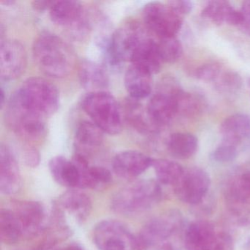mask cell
I'll list each match as a JSON object with an SVG mask.
<instances>
[{"instance_id":"7a4b0ae2","label":"cell","mask_w":250,"mask_h":250,"mask_svg":"<svg viewBox=\"0 0 250 250\" xmlns=\"http://www.w3.org/2000/svg\"><path fill=\"white\" fill-rule=\"evenodd\" d=\"M162 196V188L158 181L141 180L115 193L111 200V208L125 216L137 215L156 206Z\"/></svg>"},{"instance_id":"603a6c76","label":"cell","mask_w":250,"mask_h":250,"mask_svg":"<svg viewBox=\"0 0 250 250\" xmlns=\"http://www.w3.org/2000/svg\"><path fill=\"white\" fill-rule=\"evenodd\" d=\"M219 131L223 141L238 146L250 138V116L241 113L230 115L221 124Z\"/></svg>"},{"instance_id":"8d00e7d4","label":"cell","mask_w":250,"mask_h":250,"mask_svg":"<svg viewBox=\"0 0 250 250\" xmlns=\"http://www.w3.org/2000/svg\"><path fill=\"white\" fill-rule=\"evenodd\" d=\"M240 11L242 15V22L238 28L243 33L250 36V1H245Z\"/></svg>"},{"instance_id":"4dcf8cb0","label":"cell","mask_w":250,"mask_h":250,"mask_svg":"<svg viewBox=\"0 0 250 250\" xmlns=\"http://www.w3.org/2000/svg\"><path fill=\"white\" fill-rule=\"evenodd\" d=\"M157 43L159 56L162 62L175 63L182 57L183 46L176 38L162 39Z\"/></svg>"},{"instance_id":"4fadbf2b","label":"cell","mask_w":250,"mask_h":250,"mask_svg":"<svg viewBox=\"0 0 250 250\" xmlns=\"http://www.w3.org/2000/svg\"><path fill=\"white\" fill-rule=\"evenodd\" d=\"M143 17L146 27L160 39L175 37L182 27V18L167 4H147L143 8Z\"/></svg>"},{"instance_id":"5bb4252c","label":"cell","mask_w":250,"mask_h":250,"mask_svg":"<svg viewBox=\"0 0 250 250\" xmlns=\"http://www.w3.org/2000/svg\"><path fill=\"white\" fill-rule=\"evenodd\" d=\"M210 187V178L208 172L200 167H191L184 169L173 188L181 201L195 206L206 198Z\"/></svg>"},{"instance_id":"60d3db41","label":"cell","mask_w":250,"mask_h":250,"mask_svg":"<svg viewBox=\"0 0 250 250\" xmlns=\"http://www.w3.org/2000/svg\"><path fill=\"white\" fill-rule=\"evenodd\" d=\"M1 107H3L4 104H5V92H4L3 89L2 88L1 90Z\"/></svg>"},{"instance_id":"1f68e13d","label":"cell","mask_w":250,"mask_h":250,"mask_svg":"<svg viewBox=\"0 0 250 250\" xmlns=\"http://www.w3.org/2000/svg\"><path fill=\"white\" fill-rule=\"evenodd\" d=\"M112 174L106 168L100 166H90L87 170V188H102L112 181Z\"/></svg>"},{"instance_id":"b9f144b4","label":"cell","mask_w":250,"mask_h":250,"mask_svg":"<svg viewBox=\"0 0 250 250\" xmlns=\"http://www.w3.org/2000/svg\"><path fill=\"white\" fill-rule=\"evenodd\" d=\"M1 3L5 4V5H13V4L15 3V2H14V1H10V0H7V1H2V2H1Z\"/></svg>"},{"instance_id":"e0dca14e","label":"cell","mask_w":250,"mask_h":250,"mask_svg":"<svg viewBox=\"0 0 250 250\" xmlns=\"http://www.w3.org/2000/svg\"><path fill=\"white\" fill-rule=\"evenodd\" d=\"M86 159L75 154L72 160L57 156L49 161V169L53 179L58 184L72 188H81L83 167Z\"/></svg>"},{"instance_id":"f1b7e54d","label":"cell","mask_w":250,"mask_h":250,"mask_svg":"<svg viewBox=\"0 0 250 250\" xmlns=\"http://www.w3.org/2000/svg\"><path fill=\"white\" fill-rule=\"evenodd\" d=\"M153 167L158 181L164 185L173 187L184 172L180 164L168 159H154Z\"/></svg>"},{"instance_id":"484cf974","label":"cell","mask_w":250,"mask_h":250,"mask_svg":"<svg viewBox=\"0 0 250 250\" xmlns=\"http://www.w3.org/2000/svg\"><path fill=\"white\" fill-rule=\"evenodd\" d=\"M104 132L93 122L84 121L80 123L75 134L77 153L86 156L85 153L97 148L102 145ZM87 157V156H86Z\"/></svg>"},{"instance_id":"2e32d148","label":"cell","mask_w":250,"mask_h":250,"mask_svg":"<svg viewBox=\"0 0 250 250\" xmlns=\"http://www.w3.org/2000/svg\"><path fill=\"white\" fill-rule=\"evenodd\" d=\"M27 52L18 41L5 39L0 46V75L5 80L20 77L25 71Z\"/></svg>"},{"instance_id":"ee69618b","label":"cell","mask_w":250,"mask_h":250,"mask_svg":"<svg viewBox=\"0 0 250 250\" xmlns=\"http://www.w3.org/2000/svg\"><path fill=\"white\" fill-rule=\"evenodd\" d=\"M248 84H249V87H250V78L249 79V80H248Z\"/></svg>"},{"instance_id":"7402d4cb","label":"cell","mask_w":250,"mask_h":250,"mask_svg":"<svg viewBox=\"0 0 250 250\" xmlns=\"http://www.w3.org/2000/svg\"><path fill=\"white\" fill-rule=\"evenodd\" d=\"M124 84L131 99L140 100L151 93L152 75L145 70L131 65L125 72Z\"/></svg>"},{"instance_id":"d6a6232c","label":"cell","mask_w":250,"mask_h":250,"mask_svg":"<svg viewBox=\"0 0 250 250\" xmlns=\"http://www.w3.org/2000/svg\"><path fill=\"white\" fill-rule=\"evenodd\" d=\"M241 85L242 80L235 71L222 72L216 80V87L222 93H235L241 88Z\"/></svg>"},{"instance_id":"83f0119b","label":"cell","mask_w":250,"mask_h":250,"mask_svg":"<svg viewBox=\"0 0 250 250\" xmlns=\"http://www.w3.org/2000/svg\"><path fill=\"white\" fill-rule=\"evenodd\" d=\"M0 239L6 245H13L24 239L22 228L11 208L0 210Z\"/></svg>"},{"instance_id":"30bf717a","label":"cell","mask_w":250,"mask_h":250,"mask_svg":"<svg viewBox=\"0 0 250 250\" xmlns=\"http://www.w3.org/2000/svg\"><path fill=\"white\" fill-rule=\"evenodd\" d=\"M22 228L24 239H36L43 235L52 223L43 203L32 200L13 202L11 206Z\"/></svg>"},{"instance_id":"d6986e66","label":"cell","mask_w":250,"mask_h":250,"mask_svg":"<svg viewBox=\"0 0 250 250\" xmlns=\"http://www.w3.org/2000/svg\"><path fill=\"white\" fill-rule=\"evenodd\" d=\"M21 172L17 159L5 145L0 147V190L2 194L12 195L21 188Z\"/></svg>"},{"instance_id":"d4e9b609","label":"cell","mask_w":250,"mask_h":250,"mask_svg":"<svg viewBox=\"0 0 250 250\" xmlns=\"http://www.w3.org/2000/svg\"><path fill=\"white\" fill-rule=\"evenodd\" d=\"M80 83L84 89L92 92L104 91L107 87L109 80L106 70L100 64L87 61L80 65L79 69Z\"/></svg>"},{"instance_id":"ba28073f","label":"cell","mask_w":250,"mask_h":250,"mask_svg":"<svg viewBox=\"0 0 250 250\" xmlns=\"http://www.w3.org/2000/svg\"><path fill=\"white\" fill-rule=\"evenodd\" d=\"M181 89L174 79H164L150 98L146 110L150 122L158 129L167 125L178 115L176 96Z\"/></svg>"},{"instance_id":"52a82bcc","label":"cell","mask_w":250,"mask_h":250,"mask_svg":"<svg viewBox=\"0 0 250 250\" xmlns=\"http://www.w3.org/2000/svg\"><path fill=\"white\" fill-rule=\"evenodd\" d=\"M150 37L139 23L131 21L123 24L111 37L107 56L111 65L130 62L142 43Z\"/></svg>"},{"instance_id":"ab89813d","label":"cell","mask_w":250,"mask_h":250,"mask_svg":"<svg viewBox=\"0 0 250 250\" xmlns=\"http://www.w3.org/2000/svg\"><path fill=\"white\" fill-rule=\"evenodd\" d=\"M84 250L81 246L78 244H71L65 246V247H60L58 250Z\"/></svg>"},{"instance_id":"9a60e30c","label":"cell","mask_w":250,"mask_h":250,"mask_svg":"<svg viewBox=\"0 0 250 250\" xmlns=\"http://www.w3.org/2000/svg\"><path fill=\"white\" fill-rule=\"evenodd\" d=\"M49 17L57 25L68 27L74 36L83 31L88 22L81 2L73 0L55 1L49 10Z\"/></svg>"},{"instance_id":"277c9868","label":"cell","mask_w":250,"mask_h":250,"mask_svg":"<svg viewBox=\"0 0 250 250\" xmlns=\"http://www.w3.org/2000/svg\"><path fill=\"white\" fill-rule=\"evenodd\" d=\"M82 106L104 133L116 135L122 131L121 108L112 94L106 91L90 92L83 99Z\"/></svg>"},{"instance_id":"5b68a950","label":"cell","mask_w":250,"mask_h":250,"mask_svg":"<svg viewBox=\"0 0 250 250\" xmlns=\"http://www.w3.org/2000/svg\"><path fill=\"white\" fill-rule=\"evenodd\" d=\"M5 121L8 127L27 143H39L46 137V118L23 106L14 95L7 105Z\"/></svg>"},{"instance_id":"ac0fdd59","label":"cell","mask_w":250,"mask_h":250,"mask_svg":"<svg viewBox=\"0 0 250 250\" xmlns=\"http://www.w3.org/2000/svg\"><path fill=\"white\" fill-rule=\"evenodd\" d=\"M153 160L141 152L125 150L115 155L112 161V169L121 178H137L153 166Z\"/></svg>"},{"instance_id":"3957f363","label":"cell","mask_w":250,"mask_h":250,"mask_svg":"<svg viewBox=\"0 0 250 250\" xmlns=\"http://www.w3.org/2000/svg\"><path fill=\"white\" fill-rule=\"evenodd\" d=\"M13 95L23 106L46 119L59 109L58 88L44 78L27 79Z\"/></svg>"},{"instance_id":"44dd1931","label":"cell","mask_w":250,"mask_h":250,"mask_svg":"<svg viewBox=\"0 0 250 250\" xmlns=\"http://www.w3.org/2000/svg\"><path fill=\"white\" fill-rule=\"evenodd\" d=\"M201 17L216 25L229 24L239 27L242 22L241 11H237L227 1H211L203 8Z\"/></svg>"},{"instance_id":"4316f807","label":"cell","mask_w":250,"mask_h":250,"mask_svg":"<svg viewBox=\"0 0 250 250\" xmlns=\"http://www.w3.org/2000/svg\"><path fill=\"white\" fill-rule=\"evenodd\" d=\"M167 147L174 157L180 159H189L197 151L198 140L189 133H174L168 138Z\"/></svg>"},{"instance_id":"74e56055","label":"cell","mask_w":250,"mask_h":250,"mask_svg":"<svg viewBox=\"0 0 250 250\" xmlns=\"http://www.w3.org/2000/svg\"><path fill=\"white\" fill-rule=\"evenodd\" d=\"M23 158H24V163L29 167H36L40 164V153L34 147H28L26 148L23 153Z\"/></svg>"},{"instance_id":"7bdbcfd3","label":"cell","mask_w":250,"mask_h":250,"mask_svg":"<svg viewBox=\"0 0 250 250\" xmlns=\"http://www.w3.org/2000/svg\"><path fill=\"white\" fill-rule=\"evenodd\" d=\"M161 250H175L174 249H172V247H169V246H166V247H164L163 249H162Z\"/></svg>"},{"instance_id":"d590c367","label":"cell","mask_w":250,"mask_h":250,"mask_svg":"<svg viewBox=\"0 0 250 250\" xmlns=\"http://www.w3.org/2000/svg\"><path fill=\"white\" fill-rule=\"evenodd\" d=\"M167 5L172 8L174 12L176 13L180 17L190 14L194 8L192 2L187 1V0L169 1L168 2Z\"/></svg>"},{"instance_id":"7c38bea8","label":"cell","mask_w":250,"mask_h":250,"mask_svg":"<svg viewBox=\"0 0 250 250\" xmlns=\"http://www.w3.org/2000/svg\"><path fill=\"white\" fill-rule=\"evenodd\" d=\"M182 215L175 210H168L149 220L140 230L138 239L143 250L161 247L182 225Z\"/></svg>"},{"instance_id":"e575fe53","label":"cell","mask_w":250,"mask_h":250,"mask_svg":"<svg viewBox=\"0 0 250 250\" xmlns=\"http://www.w3.org/2000/svg\"><path fill=\"white\" fill-rule=\"evenodd\" d=\"M222 73V67L216 62L203 64L196 69L194 76L203 82H214Z\"/></svg>"},{"instance_id":"9c48e42d","label":"cell","mask_w":250,"mask_h":250,"mask_svg":"<svg viewBox=\"0 0 250 250\" xmlns=\"http://www.w3.org/2000/svg\"><path fill=\"white\" fill-rule=\"evenodd\" d=\"M93 238L99 250H143L138 237L119 221L99 222L93 229Z\"/></svg>"},{"instance_id":"f35d334b","label":"cell","mask_w":250,"mask_h":250,"mask_svg":"<svg viewBox=\"0 0 250 250\" xmlns=\"http://www.w3.org/2000/svg\"><path fill=\"white\" fill-rule=\"evenodd\" d=\"M55 1H49V0H39L32 2V6L34 8L35 11L42 12V11L50 10Z\"/></svg>"},{"instance_id":"836d02e7","label":"cell","mask_w":250,"mask_h":250,"mask_svg":"<svg viewBox=\"0 0 250 250\" xmlns=\"http://www.w3.org/2000/svg\"><path fill=\"white\" fill-rule=\"evenodd\" d=\"M238 154L237 146L232 143L223 141L211 154L212 159L217 162L225 163L234 160Z\"/></svg>"},{"instance_id":"8fae6325","label":"cell","mask_w":250,"mask_h":250,"mask_svg":"<svg viewBox=\"0 0 250 250\" xmlns=\"http://www.w3.org/2000/svg\"><path fill=\"white\" fill-rule=\"evenodd\" d=\"M225 203L238 223L250 225V169L232 176L225 189Z\"/></svg>"},{"instance_id":"f546056e","label":"cell","mask_w":250,"mask_h":250,"mask_svg":"<svg viewBox=\"0 0 250 250\" xmlns=\"http://www.w3.org/2000/svg\"><path fill=\"white\" fill-rule=\"evenodd\" d=\"M204 104V100L200 95L181 89L176 96L177 115L187 118L197 116L203 111Z\"/></svg>"},{"instance_id":"8992f818","label":"cell","mask_w":250,"mask_h":250,"mask_svg":"<svg viewBox=\"0 0 250 250\" xmlns=\"http://www.w3.org/2000/svg\"><path fill=\"white\" fill-rule=\"evenodd\" d=\"M187 250H233V241L227 231L211 222L200 220L188 225L185 232Z\"/></svg>"},{"instance_id":"6da1fadb","label":"cell","mask_w":250,"mask_h":250,"mask_svg":"<svg viewBox=\"0 0 250 250\" xmlns=\"http://www.w3.org/2000/svg\"><path fill=\"white\" fill-rule=\"evenodd\" d=\"M33 55L38 66L46 75L63 78L74 69V51L63 39L54 33L44 32L36 38Z\"/></svg>"},{"instance_id":"cb8c5ba5","label":"cell","mask_w":250,"mask_h":250,"mask_svg":"<svg viewBox=\"0 0 250 250\" xmlns=\"http://www.w3.org/2000/svg\"><path fill=\"white\" fill-rule=\"evenodd\" d=\"M158 50L157 42L151 37L146 39L131 59V65L142 68L153 75L160 71L162 63Z\"/></svg>"},{"instance_id":"ffe728a7","label":"cell","mask_w":250,"mask_h":250,"mask_svg":"<svg viewBox=\"0 0 250 250\" xmlns=\"http://www.w3.org/2000/svg\"><path fill=\"white\" fill-rule=\"evenodd\" d=\"M55 207L62 213H68L77 222H83L90 216L93 208L90 197L77 190H70L61 194Z\"/></svg>"}]
</instances>
